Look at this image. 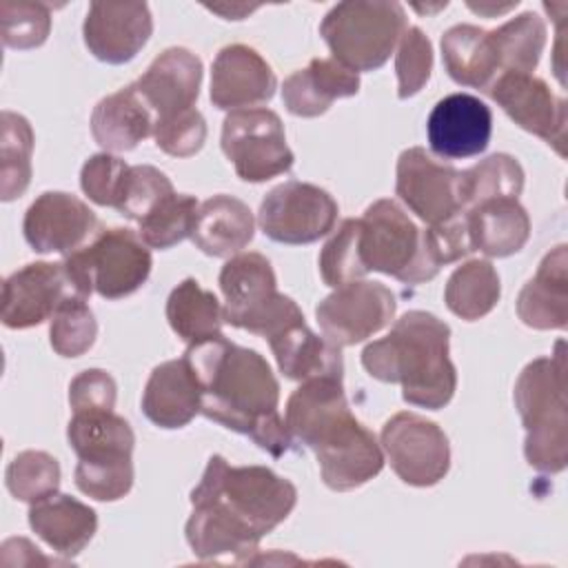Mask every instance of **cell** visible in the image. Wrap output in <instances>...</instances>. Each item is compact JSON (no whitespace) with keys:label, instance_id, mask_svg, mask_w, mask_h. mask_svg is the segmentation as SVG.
I'll return each mask as SVG.
<instances>
[{"label":"cell","instance_id":"6da1fadb","mask_svg":"<svg viewBox=\"0 0 568 568\" xmlns=\"http://www.w3.org/2000/svg\"><path fill=\"white\" fill-rule=\"evenodd\" d=\"M191 504L184 532L193 552L200 559L251 564L260 539L295 508L297 488L266 466H231L213 455L191 490Z\"/></svg>","mask_w":568,"mask_h":568},{"label":"cell","instance_id":"7a4b0ae2","mask_svg":"<svg viewBox=\"0 0 568 568\" xmlns=\"http://www.w3.org/2000/svg\"><path fill=\"white\" fill-rule=\"evenodd\" d=\"M200 384V413L229 430L248 435L262 450L282 457L293 437L277 413L280 384L268 362L224 335L184 351Z\"/></svg>","mask_w":568,"mask_h":568},{"label":"cell","instance_id":"3957f363","mask_svg":"<svg viewBox=\"0 0 568 568\" xmlns=\"http://www.w3.org/2000/svg\"><path fill=\"white\" fill-rule=\"evenodd\" d=\"M284 424L293 439L308 446L331 490L364 486L384 468L375 435L348 408L342 377H311L286 402Z\"/></svg>","mask_w":568,"mask_h":568},{"label":"cell","instance_id":"277c9868","mask_svg":"<svg viewBox=\"0 0 568 568\" xmlns=\"http://www.w3.org/2000/svg\"><path fill=\"white\" fill-rule=\"evenodd\" d=\"M448 339L450 328L446 322L426 311H408L386 337L366 344L362 366L379 382L402 384L404 402L439 410L457 388Z\"/></svg>","mask_w":568,"mask_h":568},{"label":"cell","instance_id":"5b68a950","mask_svg":"<svg viewBox=\"0 0 568 568\" xmlns=\"http://www.w3.org/2000/svg\"><path fill=\"white\" fill-rule=\"evenodd\" d=\"M513 397L526 428V462L539 473H561L568 462L566 359L561 342L555 355L537 357L524 366Z\"/></svg>","mask_w":568,"mask_h":568},{"label":"cell","instance_id":"8992f818","mask_svg":"<svg viewBox=\"0 0 568 568\" xmlns=\"http://www.w3.org/2000/svg\"><path fill=\"white\" fill-rule=\"evenodd\" d=\"M67 437L78 455L75 486L84 495L98 501H115L131 490L135 435L124 417L113 410L73 413Z\"/></svg>","mask_w":568,"mask_h":568},{"label":"cell","instance_id":"52a82bcc","mask_svg":"<svg viewBox=\"0 0 568 568\" xmlns=\"http://www.w3.org/2000/svg\"><path fill=\"white\" fill-rule=\"evenodd\" d=\"M406 31V11L395 0H348L335 4L320 24L333 60L351 71H375Z\"/></svg>","mask_w":568,"mask_h":568},{"label":"cell","instance_id":"ba28073f","mask_svg":"<svg viewBox=\"0 0 568 568\" xmlns=\"http://www.w3.org/2000/svg\"><path fill=\"white\" fill-rule=\"evenodd\" d=\"M224 322L248 333L273 337L291 324L304 322L300 306L277 291L271 262L262 253H237L220 271Z\"/></svg>","mask_w":568,"mask_h":568},{"label":"cell","instance_id":"9c48e42d","mask_svg":"<svg viewBox=\"0 0 568 568\" xmlns=\"http://www.w3.org/2000/svg\"><path fill=\"white\" fill-rule=\"evenodd\" d=\"M359 255L364 268L406 284H422L439 273L424 231L395 200L373 202L359 217Z\"/></svg>","mask_w":568,"mask_h":568},{"label":"cell","instance_id":"30bf717a","mask_svg":"<svg viewBox=\"0 0 568 568\" xmlns=\"http://www.w3.org/2000/svg\"><path fill=\"white\" fill-rule=\"evenodd\" d=\"M153 257L142 237L131 229H104L93 240L64 255V268L82 297L93 291L104 300L135 293L151 273Z\"/></svg>","mask_w":568,"mask_h":568},{"label":"cell","instance_id":"8fae6325","mask_svg":"<svg viewBox=\"0 0 568 568\" xmlns=\"http://www.w3.org/2000/svg\"><path fill=\"white\" fill-rule=\"evenodd\" d=\"M222 151L244 182H266L293 166L284 124L271 109L231 111L222 124Z\"/></svg>","mask_w":568,"mask_h":568},{"label":"cell","instance_id":"7c38bea8","mask_svg":"<svg viewBox=\"0 0 568 568\" xmlns=\"http://www.w3.org/2000/svg\"><path fill=\"white\" fill-rule=\"evenodd\" d=\"M337 220V202L328 191L288 180L271 189L257 213L260 229L280 244H311L328 235Z\"/></svg>","mask_w":568,"mask_h":568},{"label":"cell","instance_id":"4fadbf2b","mask_svg":"<svg viewBox=\"0 0 568 568\" xmlns=\"http://www.w3.org/2000/svg\"><path fill=\"white\" fill-rule=\"evenodd\" d=\"M382 448L395 475L408 486H435L450 468L446 433L417 413H397L382 428Z\"/></svg>","mask_w":568,"mask_h":568},{"label":"cell","instance_id":"5bb4252c","mask_svg":"<svg viewBox=\"0 0 568 568\" xmlns=\"http://www.w3.org/2000/svg\"><path fill=\"white\" fill-rule=\"evenodd\" d=\"M395 295L382 282H348L326 295L315 317L324 337L342 346H353L379 333L395 317Z\"/></svg>","mask_w":568,"mask_h":568},{"label":"cell","instance_id":"9a60e30c","mask_svg":"<svg viewBox=\"0 0 568 568\" xmlns=\"http://www.w3.org/2000/svg\"><path fill=\"white\" fill-rule=\"evenodd\" d=\"M395 193L428 226L464 213L462 171L433 160L422 146L402 151Z\"/></svg>","mask_w":568,"mask_h":568},{"label":"cell","instance_id":"2e32d148","mask_svg":"<svg viewBox=\"0 0 568 568\" xmlns=\"http://www.w3.org/2000/svg\"><path fill=\"white\" fill-rule=\"evenodd\" d=\"M486 93L515 124L552 144L559 155L566 153V100L557 98L541 78L506 71L493 80Z\"/></svg>","mask_w":568,"mask_h":568},{"label":"cell","instance_id":"e0dca14e","mask_svg":"<svg viewBox=\"0 0 568 568\" xmlns=\"http://www.w3.org/2000/svg\"><path fill=\"white\" fill-rule=\"evenodd\" d=\"M78 293L64 262H33L2 284L0 317L7 328H31L49 320L64 297ZM80 295V293H78Z\"/></svg>","mask_w":568,"mask_h":568},{"label":"cell","instance_id":"ac0fdd59","mask_svg":"<svg viewBox=\"0 0 568 568\" xmlns=\"http://www.w3.org/2000/svg\"><path fill=\"white\" fill-rule=\"evenodd\" d=\"M22 231L36 253L69 255L98 233V217L80 197L47 191L27 209Z\"/></svg>","mask_w":568,"mask_h":568},{"label":"cell","instance_id":"d6986e66","mask_svg":"<svg viewBox=\"0 0 568 568\" xmlns=\"http://www.w3.org/2000/svg\"><path fill=\"white\" fill-rule=\"evenodd\" d=\"M153 33L146 2H91L82 36L89 53L106 64L133 60Z\"/></svg>","mask_w":568,"mask_h":568},{"label":"cell","instance_id":"ffe728a7","mask_svg":"<svg viewBox=\"0 0 568 568\" xmlns=\"http://www.w3.org/2000/svg\"><path fill=\"white\" fill-rule=\"evenodd\" d=\"M430 151L444 160H464L486 151L493 135V113L479 98L453 93L442 98L428 120Z\"/></svg>","mask_w":568,"mask_h":568},{"label":"cell","instance_id":"44dd1931","mask_svg":"<svg viewBox=\"0 0 568 568\" xmlns=\"http://www.w3.org/2000/svg\"><path fill=\"white\" fill-rule=\"evenodd\" d=\"M277 89V78L268 62L246 44L220 49L211 67V102L224 111H240L268 102Z\"/></svg>","mask_w":568,"mask_h":568},{"label":"cell","instance_id":"7402d4cb","mask_svg":"<svg viewBox=\"0 0 568 568\" xmlns=\"http://www.w3.org/2000/svg\"><path fill=\"white\" fill-rule=\"evenodd\" d=\"M138 93L153 111L155 122L195 109L202 84V60L184 47L162 51L142 78L135 82Z\"/></svg>","mask_w":568,"mask_h":568},{"label":"cell","instance_id":"603a6c76","mask_svg":"<svg viewBox=\"0 0 568 568\" xmlns=\"http://www.w3.org/2000/svg\"><path fill=\"white\" fill-rule=\"evenodd\" d=\"M142 413L160 428H182L200 413V384L184 355L151 371L142 393Z\"/></svg>","mask_w":568,"mask_h":568},{"label":"cell","instance_id":"cb8c5ba5","mask_svg":"<svg viewBox=\"0 0 568 568\" xmlns=\"http://www.w3.org/2000/svg\"><path fill=\"white\" fill-rule=\"evenodd\" d=\"M359 91V75L333 58H313L308 67L291 73L282 87V100L288 113L317 118L339 98Z\"/></svg>","mask_w":568,"mask_h":568},{"label":"cell","instance_id":"d4e9b609","mask_svg":"<svg viewBox=\"0 0 568 568\" xmlns=\"http://www.w3.org/2000/svg\"><path fill=\"white\" fill-rule=\"evenodd\" d=\"M519 320L537 331L566 328L568 322V253L566 244L555 246L541 260L532 280L517 297Z\"/></svg>","mask_w":568,"mask_h":568},{"label":"cell","instance_id":"484cf974","mask_svg":"<svg viewBox=\"0 0 568 568\" xmlns=\"http://www.w3.org/2000/svg\"><path fill=\"white\" fill-rule=\"evenodd\" d=\"M29 526L58 555L75 557L95 535L98 515L71 495L51 493L31 504Z\"/></svg>","mask_w":568,"mask_h":568},{"label":"cell","instance_id":"4316f807","mask_svg":"<svg viewBox=\"0 0 568 568\" xmlns=\"http://www.w3.org/2000/svg\"><path fill=\"white\" fill-rule=\"evenodd\" d=\"M464 213L473 251L508 257L528 242L530 217L517 197H488Z\"/></svg>","mask_w":568,"mask_h":568},{"label":"cell","instance_id":"83f0119b","mask_svg":"<svg viewBox=\"0 0 568 568\" xmlns=\"http://www.w3.org/2000/svg\"><path fill=\"white\" fill-rule=\"evenodd\" d=\"M153 129L155 115L138 93L135 84L102 98L91 113V133L104 151H131L144 138L153 135Z\"/></svg>","mask_w":568,"mask_h":568},{"label":"cell","instance_id":"f1b7e54d","mask_svg":"<svg viewBox=\"0 0 568 568\" xmlns=\"http://www.w3.org/2000/svg\"><path fill=\"white\" fill-rule=\"evenodd\" d=\"M253 233L255 220L248 204L222 193L200 204L191 240L206 255L233 257L253 240Z\"/></svg>","mask_w":568,"mask_h":568},{"label":"cell","instance_id":"f546056e","mask_svg":"<svg viewBox=\"0 0 568 568\" xmlns=\"http://www.w3.org/2000/svg\"><path fill=\"white\" fill-rule=\"evenodd\" d=\"M268 346L286 379L304 382L311 377H342V353L326 337L315 335L306 322H297L268 337Z\"/></svg>","mask_w":568,"mask_h":568},{"label":"cell","instance_id":"4dcf8cb0","mask_svg":"<svg viewBox=\"0 0 568 568\" xmlns=\"http://www.w3.org/2000/svg\"><path fill=\"white\" fill-rule=\"evenodd\" d=\"M442 60L448 75L464 87L486 91L499 75L490 31L475 24H455L442 36Z\"/></svg>","mask_w":568,"mask_h":568},{"label":"cell","instance_id":"1f68e13d","mask_svg":"<svg viewBox=\"0 0 568 568\" xmlns=\"http://www.w3.org/2000/svg\"><path fill=\"white\" fill-rule=\"evenodd\" d=\"M166 320L178 337L197 344L224 335V306L197 280H182L166 300Z\"/></svg>","mask_w":568,"mask_h":568},{"label":"cell","instance_id":"d6a6232c","mask_svg":"<svg viewBox=\"0 0 568 568\" xmlns=\"http://www.w3.org/2000/svg\"><path fill=\"white\" fill-rule=\"evenodd\" d=\"M501 286L495 266L488 260H468L457 266L444 288V302L450 313L466 322L488 315L499 302Z\"/></svg>","mask_w":568,"mask_h":568},{"label":"cell","instance_id":"836d02e7","mask_svg":"<svg viewBox=\"0 0 568 568\" xmlns=\"http://www.w3.org/2000/svg\"><path fill=\"white\" fill-rule=\"evenodd\" d=\"M490 38L497 51L499 73H532L546 47V24L537 13L526 11L490 31Z\"/></svg>","mask_w":568,"mask_h":568},{"label":"cell","instance_id":"e575fe53","mask_svg":"<svg viewBox=\"0 0 568 568\" xmlns=\"http://www.w3.org/2000/svg\"><path fill=\"white\" fill-rule=\"evenodd\" d=\"M33 129L29 120L13 111H2L0 142V197L11 202L22 195L31 182Z\"/></svg>","mask_w":568,"mask_h":568},{"label":"cell","instance_id":"d590c367","mask_svg":"<svg viewBox=\"0 0 568 568\" xmlns=\"http://www.w3.org/2000/svg\"><path fill=\"white\" fill-rule=\"evenodd\" d=\"M524 189V169L508 153H495L462 171L464 211L488 197H517Z\"/></svg>","mask_w":568,"mask_h":568},{"label":"cell","instance_id":"8d00e7d4","mask_svg":"<svg viewBox=\"0 0 568 568\" xmlns=\"http://www.w3.org/2000/svg\"><path fill=\"white\" fill-rule=\"evenodd\" d=\"M98 335V322L87 304V297L73 293L51 315L49 339L58 355L78 357L87 353Z\"/></svg>","mask_w":568,"mask_h":568},{"label":"cell","instance_id":"74e56055","mask_svg":"<svg viewBox=\"0 0 568 568\" xmlns=\"http://www.w3.org/2000/svg\"><path fill=\"white\" fill-rule=\"evenodd\" d=\"M197 200L193 195L173 193L151 215L138 222V235L151 248H171L193 233Z\"/></svg>","mask_w":568,"mask_h":568},{"label":"cell","instance_id":"f35d334b","mask_svg":"<svg viewBox=\"0 0 568 568\" xmlns=\"http://www.w3.org/2000/svg\"><path fill=\"white\" fill-rule=\"evenodd\" d=\"M4 481L16 499L33 504L51 493H58L60 464L44 450H22L9 462Z\"/></svg>","mask_w":568,"mask_h":568},{"label":"cell","instance_id":"ab89813d","mask_svg":"<svg viewBox=\"0 0 568 568\" xmlns=\"http://www.w3.org/2000/svg\"><path fill=\"white\" fill-rule=\"evenodd\" d=\"M320 273L328 286H342L357 282L368 271L362 264L359 255V217H348L331 235L320 253Z\"/></svg>","mask_w":568,"mask_h":568},{"label":"cell","instance_id":"60d3db41","mask_svg":"<svg viewBox=\"0 0 568 568\" xmlns=\"http://www.w3.org/2000/svg\"><path fill=\"white\" fill-rule=\"evenodd\" d=\"M173 193L175 189L171 180L160 169L151 164H138V166H131L126 173L115 211L129 220L142 222Z\"/></svg>","mask_w":568,"mask_h":568},{"label":"cell","instance_id":"b9f144b4","mask_svg":"<svg viewBox=\"0 0 568 568\" xmlns=\"http://www.w3.org/2000/svg\"><path fill=\"white\" fill-rule=\"evenodd\" d=\"M51 31V9L42 2H0V36L4 47L36 49Z\"/></svg>","mask_w":568,"mask_h":568},{"label":"cell","instance_id":"7bdbcfd3","mask_svg":"<svg viewBox=\"0 0 568 568\" xmlns=\"http://www.w3.org/2000/svg\"><path fill=\"white\" fill-rule=\"evenodd\" d=\"M433 71V44L419 27H408L399 38V49L395 55L397 73V95L406 100L424 89Z\"/></svg>","mask_w":568,"mask_h":568},{"label":"cell","instance_id":"ee69618b","mask_svg":"<svg viewBox=\"0 0 568 568\" xmlns=\"http://www.w3.org/2000/svg\"><path fill=\"white\" fill-rule=\"evenodd\" d=\"M129 169L124 160L111 153H95L82 164L80 186L91 202L115 209Z\"/></svg>","mask_w":568,"mask_h":568},{"label":"cell","instance_id":"f6af8a7d","mask_svg":"<svg viewBox=\"0 0 568 568\" xmlns=\"http://www.w3.org/2000/svg\"><path fill=\"white\" fill-rule=\"evenodd\" d=\"M153 138L158 149L173 158L195 155L206 140V122L197 109L182 111L178 115L155 122Z\"/></svg>","mask_w":568,"mask_h":568},{"label":"cell","instance_id":"bcb514c9","mask_svg":"<svg viewBox=\"0 0 568 568\" xmlns=\"http://www.w3.org/2000/svg\"><path fill=\"white\" fill-rule=\"evenodd\" d=\"M118 386L102 368H87L69 384V404L73 413L82 410H113Z\"/></svg>","mask_w":568,"mask_h":568},{"label":"cell","instance_id":"7dc6e473","mask_svg":"<svg viewBox=\"0 0 568 568\" xmlns=\"http://www.w3.org/2000/svg\"><path fill=\"white\" fill-rule=\"evenodd\" d=\"M468 7L473 9V11H477V13H484V16H495V13H504V11H508V9H513V7H517V0L515 2H508V4H484V2H479V4H475V2H468Z\"/></svg>","mask_w":568,"mask_h":568}]
</instances>
